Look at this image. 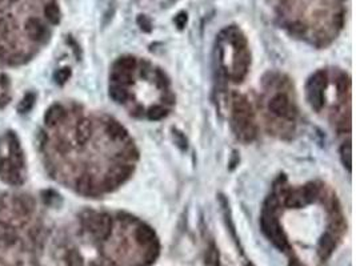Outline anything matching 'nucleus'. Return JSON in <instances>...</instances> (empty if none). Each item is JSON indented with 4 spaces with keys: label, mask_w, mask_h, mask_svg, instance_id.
Instances as JSON below:
<instances>
[{
    "label": "nucleus",
    "mask_w": 356,
    "mask_h": 266,
    "mask_svg": "<svg viewBox=\"0 0 356 266\" xmlns=\"http://www.w3.org/2000/svg\"><path fill=\"white\" fill-rule=\"evenodd\" d=\"M232 120L237 133H240L243 140L252 141L256 136V126L253 124L251 107L244 97L237 96L232 101Z\"/></svg>",
    "instance_id": "1"
},
{
    "label": "nucleus",
    "mask_w": 356,
    "mask_h": 266,
    "mask_svg": "<svg viewBox=\"0 0 356 266\" xmlns=\"http://www.w3.org/2000/svg\"><path fill=\"white\" fill-rule=\"evenodd\" d=\"M0 180L8 185H20L23 182L20 166L16 165L12 160H0Z\"/></svg>",
    "instance_id": "2"
},
{
    "label": "nucleus",
    "mask_w": 356,
    "mask_h": 266,
    "mask_svg": "<svg viewBox=\"0 0 356 266\" xmlns=\"http://www.w3.org/2000/svg\"><path fill=\"white\" fill-rule=\"evenodd\" d=\"M89 230L99 238H107L111 234L112 230V220L111 217L106 213L101 215H93L88 220Z\"/></svg>",
    "instance_id": "3"
},
{
    "label": "nucleus",
    "mask_w": 356,
    "mask_h": 266,
    "mask_svg": "<svg viewBox=\"0 0 356 266\" xmlns=\"http://www.w3.org/2000/svg\"><path fill=\"white\" fill-rule=\"evenodd\" d=\"M268 108H270L272 115L278 116V117L291 118V111H292L291 104H289L288 97L286 95H283V93L275 95L270 101V104H268Z\"/></svg>",
    "instance_id": "4"
},
{
    "label": "nucleus",
    "mask_w": 356,
    "mask_h": 266,
    "mask_svg": "<svg viewBox=\"0 0 356 266\" xmlns=\"http://www.w3.org/2000/svg\"><path fill=\"white\" fill-rule=\"evenodd\" d=\"M8 140V151H10V160H12L18 166H22L23 164V151L20 141H19L18 136L14 132H8L7 135Z\"/></svg>",
    "instance_id": "5"
},
{
    "label": "nucleus",
    "mask_w": 356,
    "mask_h": 266,
    "mask_svg": "<svg viewBox=\"0 0 356 266\" xmlns=\"http://www.w3.org/2000/svg\"><path fill=\"white\" fill-rule=\"evenodd\" d=\"M26 31L28 33V36L32 39V40H41L43 37L45 36L47 33V30H45L44 24L36 18L28 19L26 23Z\"/></svg>",
    "instance_id": "6"
},
{
    "label": "nucleus",
    "mask_w": 356,
    "mask_h": 266,
    "mask_svg": "<svg viewBox=\"0 0 356 266\" xmlns=\"http://www.w3.org/2000/svg\"><path fill=\"white\" fill-rule=\"evenodd\" d=\"M66 111L60 104H54L52 107L47 109L44 115V122L47 126H55L56 124H59L63 120Z\"/></svg>",
    "instance_id": "7"
},
{
    "label": "nucleus",
    "mask_w": 356,
    "mask_h": 266,
    "mask_svg": "<svg viewBox=\"0 0 356 266\" xmlns=\"http://www.w3.org/2000/svg\"><path fill=\"white\" fill-rule=\"evenodd\" d=\"M323 91L324 89L320 88V87H316V85L308 84L307 85V97L308 101L311 104V107L316 111H320L324 104V95H323Z\"/></svg>",
    "instance_id": "8"
},
{
    "label": "nucleus",
    "mask_w": 356,
    "mask_h": 266,
    "mask_svg": "<svg viewBox=\"0 0 356 266\" xmlns=\"http://www.w3.org/2000/svg\"><path fill=\"white\" fill-rule=\"evenodd\" d=\"M92 135V124L89 120H82L76 125V141L79 144H85Z\"/></svg>",
    "instance_id": "9"
},
{
    "label": "nucleus",
    "mask_w": 356,
    "mask_h": 266,
    "mask_svg": "<svg viewBox=\"0 0 356 266\" xmlns=\"http://www.w3.org/2000/svg\"><path fill=\"white\" fill-rule=\"evenodd\" d=\"M131 174V169L130 168H127V166H123V165H119L116 166L115 169L112 170L111 176L108 177V185H119L122 184V182H124L127 180V178L130 177Z\"/></svg>",
    "instance_id": "10"
},
{
    "label": "nucleus",
    "mask_w": 356,
    "mask_h": 266,
    "mask_svg": "<svg viewBox=\"0 0 356 266\" xmlns=\"http://www.w3.org/2000/svg\"><path fill=\"white\" fill-rule=\"evenodd\" d=\"M334 248H335L334 237L331 236L330 233H326V234L322 237V240H320V244H319V251H320V254H322V257H324V258L328 257V255L332 253Z\"/></svg>",
    "instance_id": "11"
},
{
    "label": "nucleus",
    "mask_w": 356,
    "mask_h": 266,
    "mask_svg": "<svg viewBox=\"0 0 356 266\" xmlns=\"http://www.w3.org/2000/svg\"><path fill=\"white\" fill-rule=\"evenodd\" d=\"M16 237L18 236H16V230L14 226L0 224V242L10 245L16 240Z\"/></svg>",
    "instance_id": "12"
},
{
    "label": "nucleus",
    "mask_w": 356,
    "mask_h": 266,
    "mask_svg": "<svg viewBox=\"0 0 356 266\" xmlns=\"http://www.w3.org/2000/svg\"><path fill=\"white\" fill-rule=\"evenodd\" d=\"M135 66H136V60H135L134 57H131V56H123V57L118 59V61H116L115 70L131 74V72L135 70Z\"/></svg>",
    "instance_id": "13"
},
{
    "label": "nucleus",
    "mask_w": 356,
    "mask_h": 266,
    "mask_svg": "<svg viewBox=\"0 0 356 266\" xmlns=\"http://www.w3.org/2000/svg\"><path fill=\"white\" fill-rule=\"evenodd\" d=\"M76 186H78L79 193L85 194V196L92 194L93 190H95V185H93L92 178L89 177V176H82L78 180V182H76Z\"/></svg>",
    "instance_id": "14"
},
{
    "label": "nucleus",
    "mask_w": 356,
    "mask_h": 266,
    "mask_svg": "<svg viewBox=\"0 0 356 266\" xmlns=\"http://www.w3.org/2000/svg\"><path fill=\"white\" fill-rule=\"evenodd\" d=\"M106 130L115 140H123L124 137H127V130L116 121L108 122L107 126H106Z\"/></svg>",
    "instance_id": "15"
},
{
    "label": "nucleus",
    "mask_w": 356,
    "mask_h": 266,
    "mask_svg": "<svg viewBox=\"0 0 356 266\" xmlns=\"http://www.w3.org/2000/svg\"><path fill=\"white\" fill-rule=\"evenodd\" d=\"M154 232L147 226H140L136 230V240L141 245H149L154 242Z\"/></svg>",
    "instance_id": "16"
},
{
    "label": "nucleus",
    "mask_w": 356,
    "mask_h": 266,
    "mask_svg": "<svg viewBox=\"0 0 356 266\" xmlns=\"http://www.w3.org/2000/svg\"><path fill=\"white\" fill-rule=\"evenodd\" d=\"M110 97H111L114 101H116V103L122 104V103H126L127 99H128V93H127V91L124 88H123L122 85H112L111 88H110Z\"/></svg>",
    "instance_id": "17"
},
{
    "label": "nucleus",
    "mask_w": 356,
    "mask_h": 266,
    "mask_svg": "<svg viewBox=\"0 0 356 266\" xmlns=\"http://www.w3.org/2000/svg\"><path fill=\"white\" fill-rule=\"evenodd\" d=\"M44 15L52 24H58L60 22V10L55 3H49L45 6Z\"/></svg>",
    "instance_id": "18"
},
{
    "label": "nucleus",
    "mask_w": 356,
    "mask_h": 266,
    "mask_svg": "<svg viewBox=\"0 0 356 266\" xmlns=\"http://www.w3.org/2000/svg\"><path fill=\"white\" fill-rule=\"evenodd\" d=\"M34 104L35 95L34 93H27L26 96L20 100V103L18 104V112L19 113H28L34 108Z\"/></svg>",
    "instance_id": "19"
},
{
    "label": "nucleus",
    "mask_w": 356,
    "mask_h": 266,
    "mask_svg": "<svg viewBox=\"0 0 356 266\" xmlns=\"http://www.w3.org/2000/svg\"><path fill=\"white\" fill-rule=\"evenodd\" d=\"M167 115V109L162 105H155V107H151L147 112V116H148L149 120H154V121H158V120H162L163 117H166Z\"/></svg>",
    "instance_id": "20"
},
{
    "label": "nucleus",
    "mask_w": 356,
    "mask_h": 266,
    "mask_svg": "<svg viewBox=\"0 0 356 266\" xmlns=\"http://www.w3.org/2000/svg\"><path fill=\"white\" fill-rule=\"evenodd\" d=\"M112 80L116 83L118 85H128L132 83V78L131 74L128 72H122V71H116L112 75Z\"/></svg>",
    "instance_id": "21"
},
{
    "label": "nucleus",
    "mask_w": 356,
    "mask_h": 266,
    "mask_svg": "<svg viewBox=\"0 0 356 266\" xmlns=\"http://www.w3.org/2000/svg\"><path fill=\"white\" fill-rule=\"evenodd\" d=\"M319 194V188L315 184H307L303 189V198L307 201H314Z\"/></svg>",
    "instance_id": "22"
},
{
    "label": "nucleus",
    "mask_w": 356,
    "mask_h": 266,
    "mask_svg": "<svg viewBox=\"0 0 356 266\" xmlns=\"http://www.w3.org/2000/svg\"><path fill=\"white\" fill-rule=\"evenodd\" d=\"M70 78H71V70L68 68V66H64V68H59V70H58L55 72V75H54V79H55V82L58 83L59 85H63L64 83L67 82V80Z\"/></svg>",
    "instance_id": "23"
},
{
    "label": "nucleus",
    "mask_w": 356,
    "mask_h": 266,
    "mask_svg": "<svg viewBox=\"0 0 356 266\" xmlns=\"http://www.w3.org/2000/svg\"><path fill=\"white\" fill-rule=\"evenodd\" d=\"M340 157L343 164H344V166H347V169L351 170V164H352V161H351V145L344 144L343 147H341Z\"/></svg>",
    "instance_id": "24"
},
{
    "label": "nucleus",
    "mask_w": 356,
    "mask_h": 266,
    "mask_svg": "<svg viewBox=\"0 0 356 266\" xmlns=\"http://www.w3.org/2000/svg\"><path fill=\"white\" fill-rule=\"evenodd\" d=\"M301 204H303V200L293 193H288L286 196V205L288 208H299L301 207Z\"/></svg>",
    "instance_id": "25"
},
{
    "label": "nucleus",
    "mask_w": 356,
    "mask_h": 266,
    "mask_svg": "<svg viewBox=\"0 0 356 266\" xmlns=\"http://www.w3.org/2000/svg\"><path fill=\"white\" fill-rule=\"evenodd\" d=\"M174 137H175V143L178 144L179 148H180V149H186L187 148V140H186V137L183 136L182 132H179V130H175Z\"/></svg>",
    "instance_id": "26"
},
{
    "label": "nucleus",
    "mask_w": 356,
    "mask_h": 266,
    "mask_svg": "<svg viewBox=\"0 0 356 266\" xmlns=\"http://www.w3.org/2000/svg\"><path fill=\"white\" fill-rule=\"evenodd\" d=\"M175 24L178 27L179 30H183L187 24V14L186 12H180L178 14V16L175 18Z\"/></svg>",
    "instance_id": "27"
},
{
    "label": "nucleus",
    "mask_w": 356,
    "mask_h": 266,
    "mask_svg": "<svg viewBox=\"0 0 356 266\" xmlns=\"http://www.w3.org/2000/svg\"><path fill=\"white\" fill-rule=\"evenodd\" d=\"M137 23H139V26H140L141 30L147 31V32H149L151 31V23H149V20L145 16H139L137 18Z\"/></svg>",
    "instance_id": "28"
},
{
    "label": "nucleus",
    "mask_w": 356,
    "mask_h": 266,
    "mask_svg": "<svg viewBox=\"0 0 356 266\" xmlns=\"http://www.w3.org/2000/svg\"><path fill=\"white\" fill-rule=\"evenodd\" d=\"M68 265L70 266H82V259H80V257H79L76 253H71L70 255H68Z\"/></svg>",
    "instance_id": "29"
},
{
    "label": "nucleus",
    "mask_w": 356,
    "mask_h": 266,
    "mask_svg": "<svg viewBox=\"0 0 356 266\" xmlns=\"http://www.w3.org/2000/svg\"><path fill=\"white\" fill-rule=\"evenodd\" d=\"M289 266H300V265H299V263H297L296 261H293V262H291V265H289Z\"/></svg>",
    "instance_id": "30"
},
{
    "label": "nucleus",
    "mask_w": 356,
    "mask_h": 266,
    "mask_svg": "<svg viewBox=\"0 0 356 266\" xmlns=\"http://www.w3.org/2000/svg\"><path fill=\"white\" fill-rule=\"evenodd\" d=\"M0 48H2V47H0ZM0 52H2V49H0Z\"/></svg>",
    "instance_id": "31"
}]
</instances>
